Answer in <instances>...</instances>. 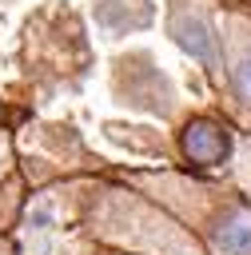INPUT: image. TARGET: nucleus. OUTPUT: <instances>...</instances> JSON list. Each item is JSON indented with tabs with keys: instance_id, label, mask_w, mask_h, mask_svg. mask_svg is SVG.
I'll list each match as a JSON object with an SVG mask.
<instances>
[{
	"instance_id": "f257e3e1",
	"label": "nucleus",
	"mask_w": 251,
	"mask_h": 255,
	"mask_svg": "<svg viewBox=\"0 0 251 255\" xmlns=\"http://www.w3.org/2000/svg\"><path fill=\"white\" fill-rule=\"evenodd\" d=\"M179 147H183V155L191 159V163H199V167H215V163H223L227 155H231V135H227V128H219L215 120H191L187 128H183V135H179Z\"/></svg>"
},
{
	"instance_id": "f03ea898",
	"label": "nucleus",
	"mask_w": 251,
	"mask_h": 255,
	"mask_svg": "<svg viewBox=\"0 0 251 255\" xmlns=\"http://www.w3.org/2000/svg\"><path fill=\"white\" fill-rule=\"evenodd\" d=\"M167 32H171V40H175L183 52H191L199 64H207V68L219 64V48H215V32H211L207 16L187 12V8H175L171 20H167Z\"/></svg>"
},
{
	"instance_id": "7ed1b4c3",
	"label": "nucleus",
	"mask_w": 251,
	"mask_h": 255,
	"mask_svg": "<svg viewBox=\"0 0 251 255\" xmlns=\"http://www.w3.org/2000/svg\"><path fill=\"white\" fill-rule=\"evenodd\" d=\"M215 247L223 255H251V219L247 215H231L215 227Z\"/></svg>"
},
{
	"instance_id": "20e7f679",
	"label": "nucleus",
	"mask_w": 251,
	"mask_h": 255,
	"mask_svg": "<svg viewBox=\"0 0 251 255\" xmlns=\"http://www.w3.org/2000/svg\"><path fill=\"white\" fill-rule=\"evenodd\" d=\"M231 84H235V92L251 104V56H243V60L231 68Z\"/></svg>"
}]
</instances>
